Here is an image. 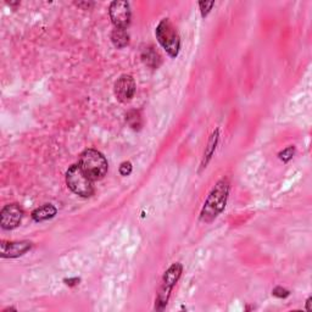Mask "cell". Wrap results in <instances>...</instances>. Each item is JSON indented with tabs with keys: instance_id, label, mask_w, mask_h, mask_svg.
I'll return each instance as SVG.
<instances>
[{
	"instance_id": "277c9868",
	"label": "cell",
	"mask_w": 312,
	"mask_h": 312,
	"mask_svg": "<svg viewBox=\"0 0 312 312\" xmlns=\"http://www.w3.org/2000/svg\"><path fill=\"white\" fill-rule=\"evenodd\" d=\"M182 275V265L181 263H173L169 269L163 275L161 284H160L159 290L155 299V308L159 311H162L166 307L167 302L171 297V292L178 279L181 278Z\"/></svg>"
},
{
	"instance_id": "7a4b0ae2",
	"label": "cell",
	"mask_w": 312,
	"mask_h": 312,
	"mask_svg": "<svg viewBox=\"0 0 312 312\" xmlns=\"http://www.w3.org/2000/svg\"><path fill=\"white\" fill-rule=\"evenodd\" d=\"M79 167L92 181H99L108 173V160L100 151L87 149L79 156Z\"/></svg>"
},
{
	"instance_id": "2e32d148",
	"label": "cell",
	"mask_w": 312,
	"mask_h": 312,
	"mask_svg": "<svg viewBox=\"0 0 312 312\" xmlns=\"http://www.w3.org/2000/svg\"><path fill=\"white\" fill-rule=\"evenodd\" d=\"M214 5H215V2H210V3L200 2V3H199V6H200V11H201L202 17H206Z\"/></svg>"
},
{
	"instance_id": "9a60e30c",
	"label": "cell",
	"mask_w": 312,
	"mask_h": 312,
	"mask_svg": "<svg viewBox=\"0 0 312 312\" xmlns=\"http://www.w3.org/2000/svg\"><path fill=\"white\" fill-rule=\"evenodd\" d=\"M294 153H295V148L294 147H288L287 149H284L283 151H281V153H279V159H281L282 161L288 162L289 160H290L292 157L294 156Z\"/></svg>"
},
{
	"instance_id": "52a82bcc",
	"label": "cell",
	"mask_w": 312,
	"mask_h": 312,
	"mask_svg": "<svg viewBox=\"0 0 312 312\" xmlns=\"http://www.w3.org/2000/svg\"><path fill=\"white\" fill-rule=\"evenodd\" d=\"M22 216H24V211L18 205H6L0 212V224L4 230H15L16 227L20 226Z\"/></svg>"
},
{
	"instance_id": "3957f363",
	"label": "cell",
	"mask_w": 312,
	"mask_h": 312,
	"mask_svg": "<svg viewBox=\"0 0 312 312\" xmlns=\"http://www.w3.org/2000/svg\"><path fill=\"white\" fill-rule=\"evenodd\" d=\"M155 35L159 43L161 44L170 56L176 57L178 55L181 40H179L178 32L176 31V28L173 27L169 18H163V20L160 21L155 30Z\"/></svg>"
},
{
	"instance_id": "7c38bea8",
	"label": "cell",
	"mask_w": 312,
	"mask_h": 312,
	"mask_svg": "<svg viewBox=\"0 0 312 312\" xmlns=\"http://www.w3.org/2000/svg\"><path fill=\"white\" fill-rule=\"evenodd\" d=\"M217 141H218V130H216L212 133V136L210 137V140H209L206 149H205L204 153V157H202V161H201V169H205L206 165L209 163V161L211 160L212 155H214L215 149H216L217 145Z\"/></svg>"
},
{
	"instance_id": "ac0fdd59",
	"label": "cell",
	"mask_w": 312,
	"mask_h": 312,
	"mask_svg": "<svg viewBox=\"0 0 312 312\" xmlns=\"http://www.w3.org/2000/svg\"><path fill=\"white\" fill-rule=\"evenodd\" d=\"M272 294L275 295V297L281 298V299L289 297V292L287 290V289H284V288H282V287H277V288L273 289Z\"/></svg>"
},
{
	"instance_id": "d6986e66",
	"label": "cell",
	"mask_w": 312,
	"mask_h": 312,
	"mask_svg": "<svg viewBox=\"0 0 312 312\" xmlns=\"http://www.w3.org/2000/svg\"><path fill=\"white\" fill-rule=\"evenodd\" d=\"M65 282H67L66 284H69V285H75L76 283H73V282H79V279H77V278H75V279H69V281H65Z\"/></svg>"
},
{
	"instance_id": "8992f818",
	"label": "cell",
	"mask_w": 312,
	"mask_h": 312,
	"mask_svg": "<svg viewBox=\"0 0 312 312\" xmlns=\"http://www.w3.org/2000/svg\"><path fill=\"white\" fill-rule=\"evenodd\" d=\"M109 14L112 24L116 26V28H126L131 24V6L127 2H112L110 8H109Z\"/></svg>"
},
{
	"instance_id": "4fadbf2b",
	"label": "cell",
	"mask_w": 312,
	"mask_h": 312,
	"mask_svg": "<svg viewBox=\"0 0 312 312\" xmlns=\"http://www.w3.org/2000/svg\"><path fill=\"white\" fill-rule=\"evenodd\" d=\"M111 40L116 48L121 49V48H124L126 46H128V43H130V37H128V33L126 32V30H122V28H115L111 33Z\"/></svg>"
},
{
	"instance_id": "ffe728a7",
	"label": "cell",
	"mask_w": 312,
	"mask_h": 312,
	"mask_svg": "<svg viewBox=\"0 0 312 312\" xmlns=\"http://www.w3.org/2000/svg\"><path fill=\"white\" fill-rule=\"evenodd\" d=\"M311 300H312V299H311V298H308V299H307V301H306V310H307L308 312L311 311V307H310V305H311Z\"/></svg>"
},
{
	"instance_id": "5b68a950",
	"label": "cell",
	"mask_w": 312,
	"mask_h": 312,
	"mask_svg": "<svg viewBox=\"0 0 312 312\" xmlns=\"http://www.w3.org/2000/svg\"><path fill=\"white\" fill-rule=\"evenodd\" d=\"M93 181L82 171L79 165H72L66 172V183L69 188L75 194L82 198H88L93 195Z\"/></svg>"
},
{
	"instance_id": "8fae6325",
	"label": "cell",
	"mask_w": 312,
	"mask_h": 312,
	"mask_svg": "<svg viewBox=\"0 0 312 312\" xmlns=\"http://www.w3.org/2000/svg\"><path fill=\"white\" fill-rule=\"evenodd\" d=\"M141 59L150 69H157L161 64V55L154 47H148L141 53Z\"/></svg>"
},
{
	"instance_id": "e0dca14e",
	"label": "cell",
	"mask_w": 312,
	"mask_h": 312,
	"mask_svg": "<svg viewBox=\"0 0 312 312\" xmlns=\"http://www.w3.org/2000/svg\"><path fill=\"white\" fill-rule=\"evenodd\" d=\"M132 172V163L130 161L122 162L120 166V173L122 176H130Z\"/></svg>"
},
{
	"instance_id": "9c48e42d",
	"label": "cell",
	"mask_w": 312,
	"mask_h": 312,
	"mask_svg": "<svg viewBox=\"0 0 312 312\" xmlns=\"http://www.w3.org/2000/svg\"><path fill=\"white\" fill-rule=\"evenodd\" d=\"M2 246V256L3 257H10V259H14V257L22 256L24 254H26L28 250H31L32 243L30 242H2L0 244Z\"/></svg>"
},
{
	"instance_id": "30bf717a",
	"label": "cell",
	"mask_w": 312,
	"mask_h": 312,
	"mask_svg": "<svg viewBox=\"0 0 312 312\" xmlns=\"http://www.w3.org/2000/svg\"><path fill=\"white\" fill-rule=\"evenodd\" d=\"M56 214L57 210L54 205L44 204L43 206L37 207L33 212H32V218H33L35 222H43L55 217Z\"/></svg>"
},
{
	"instance_id": "6da1fadb",
	"label": "cell",
	"mask_w": 312,
	"mask_h": 312,
	"mask_svg": "<svg viewBox=\"0 0 312 312\" xmlns=\"http://www.w3.org/2000/svg\"><path fill=\"white\" fill-rule=\"evenodd\" d=\"M228 193H230V183L227 179H221L212 188V191L205 201L204 207L200 212V221L210 223L224 210L227 204Z\"/></svg>"
},
{
	"instance_id": "5bb4252c",
	"label": "cell",
	"mask_w": 312,
	"mask_h": 312,
	"mask_svg": "<svg viewBox=\"0 0 312 312\" xmlns=\"http://www.w3.org/2000/svg\"><path fill=\"white\" fill-rule=\"evenodd\" d=\"M126 122L132 130L139 131L141 128V124H143V121H141V116L139 114V111H137V110L128 111L126 114Z\"/></svg>"
},
{
	"instance_id": "ba28073f",
	"label": "cell",
	"mask_w": 312,
	"mask_h": 312,
	"mask_svg": "<svg viewBox=\"0 0 312 312\" xmlns=\"http://www.w3.org/2000/svg\"><path fill=\"white\" fill-rule=\"evenodd\" d=\"M136 93V82L131 75H122L115 83V95L121 102L130 101Z\"/></svg>"
}]
</instances>
